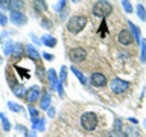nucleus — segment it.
Wrapping results in <instances>:
<instances>
[{"label":"nucleus","mask_w":146,"mask_h":137,"mask_svg":"<svg viewBox=\"0 0 146 137\" xmlns=\"http://www.w3.org/2000/svg\"><path fill=\"white\" fill-rule=\"evenodd\" d=\"M91 11H93V15L96 17H107L113 12V5L108 0H98Z\"/></svg>","instance_id":"nucleus-1"},{"label":"nucleus","mask_w":146,"mask_h":137,"mask_svg":"<svg viewBox=\"0 0 146 137\" xmlns=\"http://www.w3.org/2000/svg\"><path fill=\"white\" fill-rule=\"evenodd\" d=\"M85 25H87V17L73 15L70 20L67 21V29H68V32H72V34H78V32H81L84 29Z\"/></svg>","instance_id":"nucleus-2"},{"label":"nucleus","mask_w":146,"mask_h":137,"mask_svg":"<svg viewBox=\"0 0 146 137\" xmlns=\"http://www.w3.org/2000/svg\"><path fill=\"white\" fill-rule=\"evenodd\" d=\"M81 125L87 131H93L98 126V116L93 111H87L81 116Z\"/></svg>","instance_id":"nucleus-3"},{"label":"nucleus","mask_w":146,"mask_h":137,"mask_svg":"<svg viewBox=\"0 0 146 137\" xmlns=\"http://www.w3.org/2000/svg\"><path fill=\"white\" fill-rule=\"evenodd\" d=\"M110 87H111L113 93L122 94V93H125V91L129 88V82L122 81V79H119V78H114V79L111 81V84H110Z\"/></svg>","instance_id":"nucleus-4"},{"label":"nucleus","mask_w":146,"mask_h":137,"mask_svg":"<svg viewBox=\"0 0 146 137\" xmlns=\"http://www.w3.org/2000/svg\"><path fill=\"white\" fill-rule=\"evenodd\" d=\"M26 100L29 104H34V102H36V100H40V98H41V88L38 85H32L29 90L26 91Z\"/></svg>","instance_id":"nucleus-5"},{"label":"nucleus","mask_w":146,"mask_h":137,"mask_svg":"<svg viewBox=\"0 0 146 137\" xmlns=\"http://www.w3.org/2000/svg\"><path fill=\"white\" fill-rule=\"evenodd\" d=\"M68 57H70V59L73 63H82L87 57V52L82 47H73L70 50V53H68Z\"/></svg>","instance_id":"nucleus-6"},{"label":"nucleus","mask_w":146,"mask_h":137,"mask_svg":"<svg viewBox=\"0 0 146 137\" xmlns=\"http://www.w3.org/2000/svg\"><path fill=\"white\" fill-rule=\"evenodd\" d=\"M9 20H11L12 25H15V26H23V25H26L27 18H26V15L21 11H11Z\"/></svg>","instance_id":"nucleus-7"},{"label":"nucleus","mask_w":146,"mask_h":137,"mask_svg":"<svg viewBox=\"0 0 146 137\" xmlns=\"http://www.w3.org/2000/svg\"><path fill=\"white\" fill-rule=\"evenodd\" d=\"M117 40H119V43L123 44V46H129L132 41H134V35H132V32L126 31V29H123V31L119 32Z\"/></svg>","instance_id":"nucleus-8"},{"label":"nucleus","mask_w":146,"mask_h":137,"mask_svg":"<svg viewBox=\"0 0 146 137\" xmlns=\"http://www.w3.org/2000/svg\"><path fill=\"white\" fill-rule=\"evenodd\" d=\"M91 84L94 87H105L107 85V78H105V75H102V73L94 72L93 75H91Z\"/></svg>","instance_id":"nucleus-9"},{"label":"nucleus","mask_w":146,"mask_h":137,"mask_svg":"<svg viewBox=\"0 0 146 137\" xmlns=\"http://www.w3.org/2000/svg\"><path fill=\"white\" fill-rule=\"evenodd\" d=\"M26 55H27V57H29L34 63H36V64H40V63H41L40 52L34 47V46H31V44H27V46H26Z\"/></svg>","instance_id":"nucleus-10"},{"label":"nucleus","mask_w":146,"mask_h":137,"mask_svg":"<svg viewBox=\"0 0 146 137\" xmlns=\"http://www.w3.org/2000/svg\"><path fill=\"white\" fill-rule=\"evenodd\" d=\"M23 55H25V46L21 43H15L12 47V59L14 61H18Z\"/></svg>","instance_id":"nucleus-11"},{"label":"nucleus","mask_w":146,"mask_h":137,"mask_svg":"<svg viewBox=\"0 0 146 137\" xmlns=\"http://www.w3.org/2000/svg\"><path fill=\"white\" fill-rule=\"evenodd\" d=\"M47 76H49V87H50V88H52V90L58 88L59 82H58V76H56V72H55L53 68H49V72H47Z\"/></svg>","instance_id":"nucleus-12"},{"label":"nucleus","mask_w":146,"mask_h":137,"mask_svg":"<svg viewBox=\"0 0 146 137\" xmlns=\"http://www.w3.org/2000/svg\"><path fill=\"white\" fill-rule=\"evenodd\" d=\"M50 100H52V98H50L49 91H43V94H41V98H40V108L47 110L50 107Z\"/></svg>","instance_id":"nucleus-13"},{"label":"nucleus","mask_w":146,"mask_h":137,"mask_svg":"<svg viewBox=\"0 0 146 137\" xmlns=\"http://www.w3.org/2000/svg\"><path fill=\"white\" fill-rule=\"evenodd\" d=\"M11 90H12V93L15 94L17 98H25V96H26V90H25V85H23V84L14 85Z\"/></svg>","instance_id":"nucleus-14"},{"label":"nucleus","mask_w":146,"mask_h":137,"mask_svg":"<svg viewBox=\"0 0 146 137\" xmlns=\"http://www.w3.org/2000/svg\"><path fill=\"white\" fill-rule=\"evenodd\" d=\"M128 25H129L131 31H132V35H134V40L137 41V43H141V37H140V29H139V26H137V25H134L132 21H128Z\"/></svg>","instance_id":"nucleus-15"},{"label":"nucleus","mask_w":146,"mask_h":137,"mask_svg":"<svg viewBox=\"0 0 146 137\" xmlns=\"http://www.w3.org/2000/svg\"><path fill=\"white\" fill-rule=\"evenodd\" d=\"M70 70H72L73 73H75V75H76V78L79 79V82H81L82 85H87V79H85V76L82 75V72L79 70V68L75 67V66H72V67H70Z\"/></svg>","instance_id":"nucleus-16"},{"label":"nucleus","mask_w":146,"mask_h":137,"mask_svg":"<svg viewBox=\"0 0 146 137\" xmlns=\"http://www.w3.org/2000/svg\"><path fill=\"white\" fill-rule=\"evenodd\" d=\"M34 9L38 12H46L47 11V5H46L44 0H35L34 2Z\"/></svg>","instance_id":"nucleus-17"},{"label":"nucleus","mask_w":146,"mask_h":137,"mask_svg":"<svg viewBox=\"0 0 146 137\" xmlns=\"http://www.w3.org/2000/svg\"><path fill=\"white\" fill-rule=\"evenodd\" d=\"M23 8H25L23 0H11V5H9V9H11V11H21Z\"/></svg>","instance_id":"nucleus-18"},{"label":"nucleus","mask_w":146,"mask_h":137,"mask_svg":"<svg viewBox=\"0 0 146 137\" xmlns=\"http://www.w3.org/2000/svg\"><path fill=\"white\" fill-rule=\"evenodd\" d=\"M43 44L46 46H49V47H55L56 46V38H53V37H50V35H43Z\"/></svg>","instance_id":"nucleus-19"},{"label":"nucleus","mask_w":146,"mask_h":137,"mask_svg":"<svg viewBox=\"0 0 146 137\" xmlns=\"http://www.w3.org/2000/svg\"><path fill=\"white\" fill-rule=\"evenodd\" d=\"M27 110H29V113H31V119H32V125H34V123L38 120L40 119V114H38V111H36V108L34 107V105H29V107H27Z\"/></svg>","instance_id":"nucleus-20"},{"label":"nucleus","mask_w":146,"mask_h":137,"mask_svg":"<svg viewBox=\"0 0 146 137\" xmlns=\"http://www.w3.org/2000/svg\"><path fill=\"white\" fill-rule=\"evenodd\" d=\"M32 128H34V131H44V130H46V120L40 117L38 120H36L34 125H32Z\"/></svg>","instance_id":"nucleus-21"},{"label":"nucleus","mask_w":146,"mask_h":137,"mask_svg":"<svg viewBox=\"0 0 146 137\" xmlns=\"http://www.w3.org/2000/svg\"><path fill=\"white\" fill-rule=\"evenodd\" d=\"M0 120H2V125H3V130H5V131H9V130H11V123H9L8 117L5 116V113H0Z\"/></svg>","instance_id":"nucleus-22"},{"label":"nucleus","mask_w":146,"mask_h":137,"mask_svg":"<svg viewBox=\"0 0 146 137\" xmlns=\"http://www.w3.org/2000/svg\"><path fill=\"white\" fill-rule=\"evenodd\" d=\"M137 14H139L140 20L146 21V9H145V6H143L141 3H139V5H137Z\"/></svg>","instance_id":"nucleus-23"},{"label":"nucleus","mask_w":146,"mask_h":137,"mask_svg":"<svg viewBox=\"0 0 146 137\" xmlns=\"http://www.w3.org/2000/svg\"><path fill=\"white\" fill-rule=\"evenodd\" d=\"M122 6H123V9H125V12H128V14H131L132 11H134V8L131 6L129 0H122Z\"/></svg>","instance_id":"nucleus-24"},{"label":"nucleus","mask_w":146,"mask_h":137,"mask_svg":"<svg viewBox=\"0 0 146 137\" xmlns=\"http://www.w3.org/2000/svg\"><path fill=\"white\" fill-rule=\"evenodd\" d=\"M36 76H38L40 81H44V76H46V72L41 64H38V67H36Z\"/></svg>","instance_id":"nucleus-25"},{"label":"nucleus","mask_w":146,"mask_h":137,"mask_svg":"<svg viewBox=\"0 0 146 137\" xmlns=\"http://www.w3.org/2000/svg\"><path fill=\"white\" fill-rule=\"evenodd\" d=\"M8 107H9V110H12L14 113H20L21 110H23V107H21V105H18V104H14V102H8Z\"/></svg>","instance_id":"nucleus-26"},{"label":"nucleus","mask_w":146,"mask_h":137,"mask_svg":"<svg viewBox=\"0 0 146 137\" xmlns=\"http://www.w3.org/2000/svg\"><path fill=\"white\" fill-rule=\"evenodd\" d=\"M17 68V72L20 73V76L23 78V79H29L31 78V73H29V70H23L21 67H15Z\"/></svg>","instance_id":"nucleus-27"},{"label":"nucleus","mask_w":146,"mask_h":137,"mask_svg":"<svg viewBox=\"0 0 146 137\" xmlns=\"http://www.w3.org/2000/svg\"><path fill=\"white\" fill-rule=\"evenodd\" d=\"M12 47H14V44H12V40H9L6 44H5V53L6 55H9L12 52Z\"/></svg>","instance_id":"nucleus-28"},{"label":"nucleus","mask_w":146,"mask_h":137,"mask_svg":"<svg viewBox=\"0 0 146 137\" xmlns=\"http://www.w3.org/2000/svg\"><path fill=\"white\" fill-rule=\"evenodd\" d=\"M125 132H126V137H137V131H134L131 126H126Z\"/></svg>","instance_id":"nucleus-29"},{"label":"nucleus","mask_w":146,"mask_h":137,"mask_svg":"<svg viewBox=\"0 0 146 137\" xmlns=\"http://www.w3.org/2000/svg\"><path fill=\"white\" fill-rule=\"evenodd\" d=\"M41 26H43L44 29H50V27H52V21L47 20V18H44V20H41Z\"/></svg>","instance_id":"nucleus-30"},{"label":"nucleus","mask_w":146,"mask_h":137,"mask_svg":"<svg viewBox=\"0 0 146 137\" xmlns=\"http://www.w3.org/2000/svg\"><path fill=\"white\" fill-rule=\"evenodd\" d=\"M120 126H122V122H120V119H116V134H117V136H120V134H122V130H120Z\"/></svg>","instance_id":"nucleus-31"},{"label":"nucleus","mask_w":146,"mask_h":137,"mask_svg":"<svg viewBox=\"0 0 146 137\" xmlns=\"http://www.w3.org/2000/svg\"><path fill=\"white\" fill-rule=\"evenodd\" d=\"M0 25H2V26H6L8 25V17L5 15L3 12H0Z\"/></svg>","instance_id":"nucleus-32"},{"label":"nucleus","mask_w":146,"mask_h":137,"mask_svg":"<svg viewBox=\"0 0 146 137\" xmlns=\"http://www.w3.org/2000/svg\"><path fill=\"white\" fill-rule=\"evenodd\" d=\"M146 59V43H141V61L145 63Z\"/></svg>","instance_id":"nucleus-33"},{"label":"nucleus","mask_w":146,"mask_h":137,"mask_svg":"<svg viewBox=\"0 0 146 137\" xmlns=\"http://www.w3.org/2000/svg\"><path fill=\"white\" fill-rule=\"evenodd\" d=\"M59 78H61V82L66 81V78H67V68L66 67H61V76Z\"/></svg>","instance_id":"nucleus-34"},{"label":"nucleus","mask_w":146,"mask_h":137,"mask_svg":"<svg viewBox=\"0 0 146 137\" xmlns=\"http://www.w3.org/2000/svg\"><path fill=\"white\" fill-rule=\"evenodd\" d=\"M11 5V0H0V6L2 8H9Z\"/></svg>","instance_id":"nucleus-35"},{"label":"nucleus","mask_w":146,"mask_h":137,"mask_svg":"<svg viewBox=\"0 0 146 137\" xmlns=\"http://www.w3.org/2000/svg\"><path fill=\"white\" fill-rule=\"evenodd\" d=\"M64 5H66V0H59L58 5L55 6V9H56V11H59V9H62V8H64Z\"/></svg>","instance_id":"nucleus-36"},{"label":"nucleus","mask_w":146,"mask_h":137,"mask_svg":"<svg viewBox=\"0 0 146 137\" xmlns=\"http://www.w3.org/2000/svg\"><path fill=\"white\" fill-rule=\"evenodd\" d=\"M47 116H49V117H53V116H55V110H53L52 107L47 108Z\"/></svg>","instance_id":"nucleus-37"},{"label":"nucleus","mask_w":146,"mask_h":137,"mask_svg":"<svg viewBox=\"0 0 146 137\" xmlns=\"http://www.w3.org/2000/svg\"><path fill=\"white\" fill-rule=\"evenodd\" d=\"M58 93H59V96H61V98H62V96H64V90H62V84H61V82H59V85H58Z\"/></svg>","instance_id":"nucleus-38"},{"label":"nucleus","mask_w":146,"mask_h":137,"mask_svg":"<svg viewBox=\"0 0 146 137\" xmlns=\"http://www.w3.org/2000/svg\"><path fill=\"white\" fill-rule=\"evenodd\" d=\"M43 57H44L46 59H49V61H50V59H53V55H50V53H44Z\"/></svg>","instance_id":"nucleus-39"},{"label":"nucleus","mask_w":146,"mask_h":137,"mask_svg":"<svg viewBox=\"0 0 146 137\" xmlns=\"http://www.w3.org/2000/svg\"><path fill=\"white\" fill-rule=\"evenodd\" d=\"M129 122H131V123H137V119H134V117H129Z\"/></svg>","instance_id":"nucleus-40"},{"label":"nucleus","mask_w":146,"mask_h":137,"mask_svg":"<svg viewBox=\"0 0 146 137\" xmlns=\"http://www.w3.org/2000/svg\"><path fill=\"white\" fill-rule=\"evenodd\" d=\"M73 2H79V0H73Z\"/></svg>","instance_id":"nucleus-41"},{"label":"nucleus","mask_w":146,"mask_h":137,"mask_svg":"<svg viewBox=\"0 0 146 137\" xmlns=\"http://www.w3.org/2000/svg\"><path fill=\"white\" fill-rule=\"evenodd\" d=\"M145 126H146V120H145Z\"/></svg>","instance_id":"nucleus-42"},{"label":"nucleus","mask_w":146,"mask_h":137,"mask_svg":"<svg viewBox=\"0 0 146 137\" xmlns=\"http://www.w3.org/2000/svg\"><path fill=\"white\" fill-rule=\"evenodd\" d=\"M0 63H2V61H0Z\"/></svg>","instance_id":"nucleus-43"}]
</instances>
